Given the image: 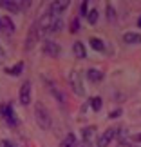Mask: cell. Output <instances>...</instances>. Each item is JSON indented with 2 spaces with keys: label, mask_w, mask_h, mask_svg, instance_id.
Masks as SVG:
<instances>
[{
  "label": "cell",
  "mask_w": 141,
  "mask_h": 147,
  "mask_svg": "<svg viewBox=\"0 0 141 147\" xmlns=\"http://www.w3.org/2000/svg\"><path fill=\"white\" fill-rule=\"evenodd\" d=\"M35 118H36V123L42 129H45V131L51 129V125H53L51 113L47 111V107L43 105V102H36V104H35Z\"/></svg>",
  "instance_id": "1"
},
{
  "label": "cell",
  "mask_w": 141,
  "mask_h": 147,
  "mask_svg": "<svg viewBox=\"0 0 141 147\" xmlns=\"http://www.w3.org/2000/svg\"><path fill=\"white\" fill-rule=\"evenodd\" d=\"M43 31L40 26H38V22H35L33 24V27L29 29V33H27V38H25V51H31L33 47L36 46V42L40 40V38L43 36Z\"/></svg>",
  "instance_id": "2"
},
{
  "label": "cell",
  "mask_w": 141,
  "mask_h": 147,
  "mask_svg": "<svg viewBox=\"0 0 141 147\" xmlns=\"http://www.w3.org/2000/svg\"><path fill=\"white\" fill-rule=\"evenodd\" d=\"M0 113H2V116H4V120H5L7 125H11V127H16V125H18V118H16L15 109H13V105H11L9 102L0 105Z\"/></svg>",
  "instance_id": "3"
},
{
  "label": "cell",
  "mask_w": 141,
  "mask_h": 147,
  "mask_svg": "<svg viewBox=\"0 0 141 147\" xmlns=\"http://www.w3.org/2000/svg\"><path fill=\"white\" fill-rule=\"evenodd\" d=\"M69 82H71L72 91H74L76 94H80V96H83V94H85V86H83L82 75H80L78 71H71V75H69Z\"/></svg>",
  "instance_id": "4"
},
{
  "label": "cell",
  "mask_w": 141,
  "mask_h": 147,
  "mask_svg": "<svg viewBox=\"0 0 141 147\" xmlns=\"http://www.w3.org/2000/svg\"><path fill=\"white\" fill-rule=\"evenodd\" d=\"M18 100H20L22 105H29V104H31V82H29V80H25V82L20 86Z\"/></svg>",
  "instance_id": "5"
},
{
  "label": "cell",
  "mask_w": 141,
  "mask_h": 147,
  "mask_svg": "<svg viewBox=\"0 0 141 147\" xmlns=\"http://www.w3.org/2000/svg\"><path fill=\"white\" fill-rule=\"evenodd\" d=\"M42 51L45 53L47 56H51V58H58L60 56V46L56 42H53V40H45L43 42V46H42Z\"/></svg>",
  "instance_id": "6"
},
{
  "label": "cell",
  "mask_w": 141,
  "mask_h": 147,
  "mask_svg": "<svg viewBox=\"0 0 141 147\" xmlns=\"http://www.w3.org/2000/svg\"><path fill=\"white\" fill-rule=\"evenodd\" d=\"M69 2H71V0H54V2H51V5H49V13L53 15V16H60V15L67 9Z\"/></svg>",
  "instance_id": "7"
},
{
  "label": "cell",
  "mask_w": 141,
  "mask_h": 147,
  "mask_svg": "<svg viewBox=\"0 0 141 147\" xmlns=\"http://www.w3.org/2000/svg\"><path fill=\"white\" fill-rule=\"evenodd\" d=\"M114 136H116L114 129H107V131H103L98 136V147H109V144L114 140Z\"/></svg>",
  "instance_id": "8"
},
{
  "label": "cell",
  "mask_w": 141,
  "mask_h": 147,
  "mask_svg": "<svg viewBox=\"0 0 141 147\" xmlns=\"http://www.w3.org/2000/svg\"><path fill=\"white\" fill-rule=\"evenodd\" d=\"M15 31V24H13V20L9 18V16H2L0 18V33H13Z\"/></svg>",
  "instance_id": "9"
},
{
  "label": "cell",
  "mask_w": 141,
  "mask_h": 147,
  "mask_svg": "<svg viewBox=\"0 0 141 147\" xmlns=\"http://www.w3.org/2000/svg\"><path fill=\"white\" fill-rule=\"evenodd\" d=\"M123 42L132 46V44H141V33H134V31H128L123 35Z\"/></svg>",
  "instance_id": "10"
},
{
  "label": "cell",
  "mask_w": 141,
  "mask_h": 147,
  "mask_svg": "<svg viewBox=\"0 0 141 147\" xmlns=\"http://www.w3.org/2000/svg\"><path fill=\"white\" fill-rule=\"evenodd\" d=\"M0 7H4L5 11H9V13H18L20 4L16 2V0H2V5H0Z\"/></svg>",
  "instance_id": "11"
},
{
  "label": "cell",
  "mask_w": 141,
  "mask_h": 147,
  "mask_svg": "<svg viewBox=\"0 0 141 147\" xmlns=\"http://www.w3.org/2000/svg\"><path fill=\"white\" fill-rule=\"evenodd\" d=\"M72 53H74V56L76 58H85L87 56V49H85V46H83L82 42H74L72 44Z\"/></svg>",
  "instance_id": "12"
},
{
  "label": "cell",
  "mask_w": 141,
  "mask_h": 147,
  "mask_svg": "<svg viewBox=\"0 0 141 147\" xmlns=\"http://www.w3.org/2000/svg\"><path fill=\"white\" fill-rule=\"evenodd\" d=\"M22 71H24V62H16L15 65L5 67V75H11V76H18L22 75Z\"/></svg>",
  "instance_id": "13"
},
{
  "label": "cell",
  "mask_w": 141,
  "mask_h": 147,
  "mask_svg": "<svg viewBox=\"0 0 141 147\" xmlns=\"http://www.w3.org/2000/svg\"><path fill=\"white\" fill-rule=\"evenodd\" d=\"M89 44H91V47L94 49V51H100V53H105V44H103V40H100L98 36H91L89 38Z\"/></svg>",
  "instance_id": "14"
},
{
  "label": "cell",
  "mask_w": 141,
  "mask_h": 147,
  "mask_svg": "<svg viewBox=\"0 0 141 147\" xmlns=\"http://www.w3.org/2000/svg\"><path fill=\"white\" fill-rule=\"evenodd\" d=\"M103 76H105L103 73H101L100 69H94V67H91V69L87 71V78L91 82H101V80H103Z\"/></svg>",
  "instance_id": "15"
},
{
  "label": "cell",
  "mask_w": 141,
  "mask_h": 147,
  "mask_svg": "<svg viewBox=\"0 0 141 147\" xmlns=\"http://www.w3.org/2000/svg\"><path fill=\"white\" fill-rule=\"evenodd\" d=\"M76 145H78V140H76V134H72V133H69L60 142V147H76Z\"/></svg>",
  "instance_id": "16"
},
{
  "label": "cell",
  "mask_w": 141,
  "mask_h": 147,
  "mask_svg": "<svg viewBox=\"0 0 141 147\" xmlns=\"http://www.w3.org/2000/svg\"><path fill=\"white\" fill-rule=\"evenodd\" d=\"M47 86H49V89H51V93H53V94H54V98H56V100H58V102H60V104H65V94H63V93H61V91H60V89H58V87H56V86H54V84H53V82H47Z\"/></svg>",
  "instance_id": "17"
},
{
  "label": "cell",
  "mask_w": 141,
  "mask_h": 147,
  "mask_svg": "<svg viewBox=\"0 0 141 147\" xmlns=\"http://www.w3.org/2000/svg\"><path fill=\"white\" fill-rule=\"evenodd\" d=\"M61 29H63V20H61L60 16H54V20H53V24L49 26L47 33H60Z\"/></svg>",
  "instance_id": "18"
},
{
  "label": "cell",
  "mask_w": 141,
  "mask_h": 147,
  "mask_svg": "<svg viewBox=\"0 0 141 147\" xmlns=\"http://www.w3.org/2000/svg\"><path fill=\"white\" fill-rule=\"evenodd\" d=\"M96 133V125H89L85 129H82V140H87V142H91L92 136Z\"/></svg>",
  "instance_id": "19"
},
{
  "label": "cell",
  "mask_w": 141,
  "mask_h": 147,
  "mask_svg": "<svg viewBox=\"0 0 141 147\" xmlns=\"http://www.w3.org/2000/svg\"><path fill=\"white\" fill-rule=\"evenodd\" d=\"M89 104H91V109L94 113H98L101 109V105H103V100H101V96H94V98L89 100Z\"/></svg>",
  "instance_id": "20"
},
{
  "label": "cell",
  "mask_w": 141,
  "mask_h": 147,
  "mask_svg": "<svg viewBox=\"0 0 141 147\" xmlns=\"http://www.w3.org/2000/svg\"><path fill=\"white\" fill-rule=\"evenodd\" d=\"M105 16H107V20H109V22H114L116 20V11H114V7H112L110 4L105 7Z\"/></svg>",
  "instance_id": "21"
},
{
  "label": "cell",
  "mask_w": 141,
  "mask_h": 147,
  "mask_svg": "<svg viewBox=\"0 0 141 147\" xmlns=\"http://www.w3.org/2000/svg\"><path fill=\"white\" fill-rule=\"evenodd\" d=\"M98 9H89V15H87V20H89V24H96V22H98Z\"/></svg>",
  "instance_id": "22"
},
{
  "label": "cell",
  "mask_w": 141,
  "mask_h": 147,
  "mask_svg": "<svg viewBox=\"0 0 141 147\" xmlns=\"http://www.w3.org/2000/svg\"><path fill=\"white\" fill-rule=\"evenodd\" d=\"M80 18H74V20H72L71 22V26H69V29H71V33H72V35H76V33L78 31H80Z\"/></svg>",
  "instance_id": "23"
},
{
  "label": "cell",
  "mask_w": 141,
  "mask_h": 147,
  "mask_svg": "<svg viewBox=\"0 0 141 147\" xmlns=\"http://www.w3.org/2000/svg\"><path fill=\"white\" fill-rule=\"evenodd\" d=\"M80 15H82V16H87V15H89V0H82V5H80Z\"/></svg>",
  "instance_id": "24"
},
{
  "label": "cell",
  "mask_w": 141,
  "mask_h": 147,
  "mask_svg": "<svg viewBox=\"0 0 141 147\" xmlns=\"http://www.w3.org/2000/svg\"><path fill=\"white\" fill-rule=\"evenodd\" d=\"M18 4H20V7H22V9H29V7H31V4H33V0H20Z\"/></svg>",
  "instance_id": "25"
},
{
  "label": "cell",
  "mask_w": 141,
  "mask_h": 147,
  "mask_svg": "<svg viewBox=\"0 0 141 147\" xmlns=\"http://www.w3.org/2000/svg\"><path fill=\"white\" fill-rule=\"evenodd\" d=\"M0 147H15L13 142H9V140H0Z\"/></svg>",
  "instance_id": "26"
},
{
  "label": "cell",
  "mask_w": 141,
  "mask_h": 147,
  "mask_svg": "<svg viewBox=\"0 0 141 147\" xmlns=\"http://www.w3.org/2000/svg\"><path fill=\"white\" fill-rule=\"evenodd\" d=\"M5 62V51H4V47L0 46V64H4Z\"/></svg>",
  "instance_id": "27"
},
{
  "label": "cell",
  "mask_w": 141,
  "mask_h": 147,
  "mask_svg": "<svg viewBox=\"0 0 141 147\" xmlns=\"http://www.w3.org/2000/svg\"><path fill=\"white\" fill-rule=\"evenodd\" d=\"M76 147H92V144H91V142H87V140H82V142L78 144Z\"/></svg>",
  "instance_id": "28"
},
{
  "label": "cell",
  "mask_w": 141,
  "mask_h": 147,
  "mask_svg": "<svg viewBox=\"0 0 141 147\" xmlns=\"http://www.w3.org/2000/svg\"><path fill=\"white\" fill-rule=\"evenodd\" d=\"M120 115H121V109H116V111H112L110 115H109V118H118Z\"/></svg>",
  "instance_id": "29"
},
{
  "label": "cell",
  "mask_w": 141,
  "mask_h": 147,
  "mask_svg": "<svg viewBox=\"0 0 141 147\" xmlns=\"http://www.w3.org/2000/svg\"><path fill=\"white\" fill-rule=\"evenodd\" d=\"M132 140H134V142H138V144H141V133L134 134V136H132Z\"/></svg>",
  "instance_id": "30"
},
{
  "label": "cell",
  "mask_w": 141,
  "mask_h": 147,
  "mask_svg": "<svg viewBox=\"0 0 141 147\" xmlns=\"http://www.w3.org/2000/svg\"><path fill=\"white\" fill-rule=\"evenodd\" d=\"M138 26H139V27H141V16H139V20H138Z\"/></svg>",
  "instance_id": "31"
},
{
  "label": "cell",
  "mask_w": 141,
  "mask_h": 147,
  "mask_svg": "<svg viewBox=\"0 0 141 147\" xmlns=\"http://www.w3.org/2000/svg\"><path fill=\"white\" fill-rule=\"evenodd\" d=\"M0 5H2V0H0Z\"/></svg>",
  "instance_id": "32"
},
{
  "label": "cell",
  "mask_w": 141,
  "mask_h": 147,
  "mask_svg": "<svg viewBox=\"0 0 141 147\" xmlns=\"http://www.w3.org/2000/svg\"><path fill=\"white\" fill-rule=\"evenodd\" d=\"M0 18H2V16H0Z\"/></svg>",
  "instance_id": "33"
}]
</instances>
